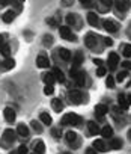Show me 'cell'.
Wrapping results in <instances>:
<instances>
[{"label": "cell", "mask_w": 131, "mask_h": 154, "mask_svg": "<svg viewBox=\"0 0 131 154\" xmlns=\"http://www.w3.org/2000/svg\"><path fill=\"white\" fill-rule=\"evenodd\" d=\"M82 122V118L76 113H67L62 118V124L63 125H79Z\"/></svg>", "instance_id": "1"}, {"label": "cell", "mask_w": 131, "mask_h": 154, "mask_svg": "<svg viewBox=\"0 0 131 154\" xmlns=\"http://www.w3.org/2000/svg\"><path fill=\"white\" fill-rule=\"evenodd\" d=\"M59 33H60V36H62L63 39H71V41L76 39V36L73 35V32H71V29H70L68 26H60V27H59Z\"/></svg>", "instance_id": "2"}, {"label": "cell", "mask_w": 131, "mask_h": 154, "mask_svg": "<svg viewBox=\"0 0 131 154\" xmlns=\"http://www.w3.org/2000/svg\"><path fill=\"white\" fill-rule=\"evenodd\" d=\"M68 95H70L71 103H74V104H80V103L83 101V95H82V92H80V91H77V89L71 91Z\"/></svg>", "instance_id": "3"}, {"label": "cell", "mask_w": 131, "mask_h": 154, "mask_svg": "<svg viewBox=\"0 0 131 154\" xmlns=\"http://www.w3.org/2000/svg\"><path fill=\"white\" fill-rule=\"evenodd\" d=\"M115 5H116V8H118V11H121V12H125V11H128L130 9V0H115Z\"/></svg>", "instance_id": "4"}, {"label": "cell", "mask_w": 131, "mask_h": 154, "mask_svg": "<svg viewBox=\"0 0 131 154\" xmlns=\"http://www.w3.org/2000/svg\"><path fill=\"white\" fill-rule=\"evenodd\" d=\"M36 65H38L39 68H48V66H50V60H48V57H47V56L39 54V56H38V59H36Z\"/></svg>", "instance_id": "5"}, {"label": "cell", "mask_w": 131, "mask_h": 154, "mask_svg": "<svg viewBox=\"0 0 131 154\" xmlns=\"http://www.w3.org/2000/svg\"><path fill=\"white\" fill-rule=\"evenodd\" d=\"M3 115H5V119H6L8 122H14V121H15V110H14L12 107H6V109L3 110Z\"/></svg>", "instance_id": "6"}, {"label": "cell", "mask_w": 131, "mask_h": 154, "mask_svg": "<svg viewBox=\"0 0 131 154\" xmlns=\"http://www.w3.org/2000/svg\"><path fill=\"white\" fill-rule=\"evenodd\" d=\"M103 26H104V29H106L107 32H110V33H115V32L118 30V26H116L112 20H104V21H103Z\"/></svg>", "instance_id": "7"}, {"label": "cell", "mask_w": 131, "mask_h": 154, "mask_svg": "<svg viewBox=\"0 0 131 154\" xmlns=\"http://www.w3.org/2000/svg\"><path fill=\"white\" fill-rule=\"evenodd\" d=\"M118 62H119L118 53H110L109 54V66H110V69H115L116 65H118Z\"/></svg>", "instance_id": "8"}, {"label": "cell", "mask_w": 131, "mask_h": 154, "mask_svg": "<svg viewBox=\"0 0 131 154\" xmlns=\"http://www.w3.org/2000/svg\"><path fill=\"white\" fill-rule=\"evenodd\" d=\"M85 44H86V47H89V48H95V45H97L95 35H94V33H88V35H86V39H85Z\"/></svg>", "instance_id": "9"}, {"label": "cell", "mask_w": 131, "mask_h": 154, "mask_svg": "<svg viewBox=\"0 0 131 154\" xmlns=\"http://www.w3.org/2000/svg\"><path fill=\"white\" fill-rule=\"evenodd\" d=\"M107 112H109V109H107L106 104H97V107H95V113H97L100 118H103Z\"/></svg>", "instance_id": "10"}, {"label": "cell", "mask_w": 131, "mask_h": 154, "mask_svg": "<svg viewBox=\"0 0 131 154\" xmlns=\"http://www.w3.org/2000/svg\"><path fill=\"white\" fill-rule=\"evenodd\" d=\"M82 62H83V54H82L80 51H77V53L74 54V57H73V65H74V68H79V66L82 65Z\"/></svg>", "instance_id": "11"}, {"label": "cell", "mask_w": 131, "mask_h": 154, "mask_svg": "<svg viewBox=\"0 0 131 154\" xmlns=\"http://www.w3.org/2000/svg\"><path fill=\"white\" fill-rule=\"evenodd\" d=\"M42 80H44L47 85H53V83H54V80H56V77H54V74H53V72H45V74L42 75Z\"/></svg>", "instance_id": "12"}, {"label": "cell", "mask_w": 131, "mask_h": 154, "mask_svg": "<svg viewBox=\"0 0 131 154\" xmlns=\"http://www.w3.org/2000/svg\"><path fill=\"white\" fill-rule=\"evenodd\" d=\"M109 145H110L112 149H121V146H122V140H121V139H116V137H112Z\"/></svg>", "instance_id": "13"}, {"label": "cell", "mask_w": 131, "mask_h": 154, "mask_svg": "<svg viewBox=\"0 0 131 154\" xmlns=\"http://www.w3.org/2000/svg\"><path fill=\"white\" fill-rule=\"evenodd\" d=\"M88 23L91 26H98V17H97L95 12H89L88 14Z\"/></svg>", "instance_id": "14"}, {"label": "cell", "mask_w": 131, "mask_h": 154, "mask_svg": "<svg viewBox=\"0 0 131 154\" xmlns=\"http://www.w3.org/2000/svg\"><path fill=\"white\" fill-rule=\"evenodd\" d=\"M88 128H89L91 134H98V133H100V127H98L97 122H94V121H89V122H88Z\"/></svg>", "instance_id": "15"}, {"label": "cell", "mask_w": 131, "mask_h": 154, "mask_svg": "<svg viewBox=\"0 0 131 154\" xmlns=\"http://www.w3.org/2000/svg\"><path fill=\"white\" fill-rule=\"evenodd\" d=\"M44 152H45V145H44V142H41V140L35 142V154H44Z\"/></svg>", "instance_id": "16"}, {"label": "cell", "mask_w": 131, "mask_h": 154, "mask_svg": "<svg viewBox=\"0 0 131 154\" xmlns=\"http://www.w3.org/2000/svg\"><path fill=\"white\" fill-rule=\"evenodd\" d=\"M59 54L63 60H70L71 59V51L68 48H59Z\"/></svg>", "instance_id": "17"}, {"label": "cell", "mask_w": 131, "mask_h": 154, "mask_svg": "<svg viewBox=\"0 0 131 154\" xmlns=\"http://www.w3.org/2000/svg\"><path fill=\"white\" fill-rule=\"evenodd\" d=\"M51 106H53V109H54L56 112H60V110H63V103H62L59 98H54V100L51 101Z\"/></svg>", "instance_id": "18"}, {"label": "cell", "mask_w": 131, "mask_h": 154, "mask_svg": "<svg viewBox=\"0 0 131 154\" xmlns=\"http://www.w3.org/2000/svg\"><path fill=\"white\" fill-rule=\"evenodd\" d=\"M94 148H97L100 152H104V151H107V149H106V143H104L101 139H97V140L94 142Z\"/></svg>", "instance_id": "19"}, {"label": "cell", "mask_w": 131, "mask_h": 154, "mask_svg": "<svg viewBox=\"0 0 131 154\" xmlns=\"http://www.w3.org/2000/svg\"><path fill=\"white\" fill-rule=\"evenodd\" d=\"M53 74H54V77H56V80H59L60 83H63V82H65V75H63V72H62L59 68H54Z\"/></svg>", "instance_id": "20"}, {"label": "cell", "mask_w": 131, "mask_h": 154, "mask_svg": "<svg viewBox=\"0 0 131 154\" xmlns=\"http://www.w3.org/2000/svg\"><path fill=\"white\" fill-rule=\"evenodd\" d=\"M101 134H103V137H112V136H113V128H112L110 125H106V127L101 130Z\"/></svg>", "instance_id": "21"}, {"label": "cell", "mask_w": 131, "mask_h": 154, "mask_svg": "<svg viewBox=\"0 0 131 154\" xmlns=\"http://www.w3.org/2000/svg\"><path fill=\"white\" fill-rule=\"evenodd\" d=\"M14 17H15V14H14L12 11H8V12H5V14L2 15V18H3L5 23H11V21L14 20Z\"/></svg>", "instance_id": "22"}, {"label": "cell", "mask_w": 131, "mask_h": 154, "mask_svg": "<svg viewBox=\"0 0 131 154\" xmlns=\"http://www.w3.org/2000/svg\"><path fill=\"white\" fill-rule=\"evenodd\" d=\"M39 119H41L45 125H50V124H51V116H50L48 113H45V112H42V113L39 115Z\"/></svg>", "instance_id": "23"}, {"label": "cell", "mask_w": 131, "mask_h": 154, "mask_svg": "<svg viewBox=\"0 0 131 154\" xmlns=\"http://www.w3.org/2000/svg\"><path fill=\"white\" fill-rule=\"evenodd\" d=\"M17 131H18L20 136H27V134H29V128H27V125H24V124H20V125L17 127Z\"/></svg>", "instance_id": "24"}, {"label": "cell", "mask_w": 131, "mask_h": 154, "mask_svg": "<svg viewBox=\"0 0 131 154\" xmlns=\"http://www.w3.org/2000/svg\"><path fill=\"white\" fill-rule=\"evenodd\" d=\"M3 137H5L8 142H14V140H15V133H14L12 130H6V131L3 133Z\"/></svg>", "instance_id": "25"}, {"label": "cell", "mask_w": 131, "mask_h": 154, "mask_svg": "<svg viewBox=\"0 0 131 154\" xmlns=\"http://www.w3.org/2000/svg\"><path fill=\"white\" fill-rule=\"evenodd\" d=\"M118 100H119V106H121L122 109H128L130 104H128V101H127V98H125L124 94H119V98H118Z\"/></svg>", "instance_id": "26"}, {"label": "cell", "mask_w": 131, "mask_h": 154, "mask_svg": "<svg viewBox=\"0 0 131 154\" xmlns=\"http://www.w3.org/2000/svg\"><path fill=\"white\" fill-rule=\"evenodd\" d=\"M67 140H68V143H74L76 140H77V133L76 131H68L67 133Z\"/></svg>", "instance_id": "27"}, {"label": "cell", "mask_w": 131, "mask_h": 154, "mask_svg": "<svg viewBox=\"0 0 131 154\" xmlns=\"http://www.w3.org/2000/svg\"><path fill=\"white\" fill-rule=\"evenodd\" d=\"M3 65H5V68H6V69H11V68H14L15 62H14V59H8V60H5V62H3Z\"/></svg>", "instance_id": "28"}, {"label": "cell", "mask_w": 131, "mask_h": 154, "mask_svg": "<svg viewBox=\"0 0 131 154\" xmlns=\"http://www.w3.org/2000/svg\"><path fill=\"white\" fill-rule=\"evenodd\" d=\"M125 57H130L131 56V45L130 44H127V45H124V53H122Z\"/></svg>", "instance_id": "29"}, {"label": "cell", "mask_w": 131, "mask_h": 154, "mask_svg": "<svg viewBox=\"0 0 131 154\" xmlns=\"http://www.w3.org/2000/svg\"><path fill=\"white\" fill-rule=\"evenodd\" d=\"M53 92H54V88H53L51 85H47L45 89H44V94H45V95H53Z\"/></svg>", "instance_id": "30"}, {"label": "cell", "mask_w": 131, "mask_h": 154, "mask_svg": "<svg viewBox=\"0 0 131 154\" xmlns=\"http://www.w3.org/2000/svg\"><path fill=\"white\" fill-rule=\"evenodd\" d=\"M0 50H2V54L3 56H9V53H11V50H9V45H2V48H0Z\"/></svg>", "instance_id": "31"}, {"label": "cell", "mask_w": 131, "mask_h": 154, "mask_svg": "<svg viewBox=\"0 0 131 154\" xmlns=\"http://www.w3.org/2000/svg\"><path fill=\"white\" fill-rule=\"evenodd\" d=\"M51 42H53V36L51 35H45L44 36V44L45 45H51Z\"/></svg>", "instance_id": "32"}, {"label": "cell", "mask_w": 131, "mask_h": 154, "mask_svg": "<svg viewBox=\"0 0 131 154\" xmlns=\"http://www.w3.org/2000/svg\"><path fill=\"white\" fill-rule=\"evenodd\" d=\"M106 72H107V69H106L104 66H100V68L97 69V75H100V77H103V75H106Z\"/></svg>", "instance_id": "33"}, {"label": "cell", "mask_w": 131, "mask_h": 154, "mask_svg": "<svg viewBox=\"0 0 131 154\" xmlns=\"http://www.w3.org/2000/svg\"><path fill=\"white\" fill-rule=\"evenodd\" d=\"M67 21H68V24H74L76 23V15H73V14L67 15Z\"/></svg>", "instance_id": "34"}, {"label": "cell", "mask_w": 131, "mask_h": 154, "mask_svg": "<svg viewBox=\"0 0 131 154\" xmlns=\"http://www.w3.org/2000/svg\"><path fill=\"white\" fill-rule=\"evenodd\" d=\"M106 83H107L109 88H113V86H115V80H113V77H112V75L107 77V82H106Z\"/></svg>", "instance_id": "35"}, {"label": "cell", "mask_w": 131, "mask_h": 154, "mask_svg": "<svg viewBox=\"0 0 131 154\" xmlns=\"http://www.w3.org/2000/svg\"><path fill=\"white\" fill-rule=\"evenodd\" d=\"M80 3L83 6H92L94 5V0H80Z\"/></svg>", "instance_id": "36"}, {"label": "cell", "mask_w": 131, "mask_h": 154, "mask_svg": "<svg viewBox=\"0 0 131 154\" xmlns=\"http://www.w3.org/2000/svg\"><path fill=\"white\" fill-rule=\"evenodd\" d=\"M32 125H33V128H35L38 133H41V131H42V127H39V124H38L36 121H32Z\"/></svg>", "instance_id": "37"}, {"label": "cell", "mask_w": 131, "mask_h": 154, "mask_svg": "<svg viewBox=\"0 0 131 154\" xmlns=\"http://www.w3.org/2000/svg\"><path fill=\"white\" fill-rule=\"evenodd\" d=\"M18 154H27V146L26 145H21L18 148Z\"/></svg>", "instance_id": "38"}, {"label": "cell", "mask_w": 131, "mask_h": 154, "mask_svg": "<svg viewBox=\"0 0 131 154\" xmlns=\"http://www.w3.org/2000/svg\"><path fill=\"white\" fill-rule=\"evenodd\" d=\"M101 2H103V5H106L107 8H110V6L113 5V0H101Z\"/></svg>", "instance_id": "39"}, {"label": "cell", "mask_w": 131, "mask_h": 154, "mask_svg": "<svg viewBox=\"0 0 131 154\" xmlns=\"http://www.w3.org/2000/svg\"><path fill=\"white\" fill-rule=\"evenodd\" d=\"M125 77H127V72L124 71V72H119V75H118V80L121 82V80H124L125 79Z\"/></svg>", "instance_id": "40"}, {"label": "cell", "mask_w": 131, "mask_h": 154, "mask_svg": "<svg viewBox=\"0 0 131 154\" xmlns=\"http://www.w3.org/2000/svg\"><path fill=\"white\" fill-rule=\"evenodd\" d=\"M53 136H54V137H60V130H59V128H54V130H53Z\"/></svg>", "instance_id": "41"}, {"label": "cell", "mask_w": 131, "mask_h": 154, "mask_svg": "<svg viewBox=\"0 0 131 154\" xmlns=\"http://www.w3.org/2000/svg\"><path fill=\"white\" fill-rule=\"evenodd\" d=\"M86 154H98V152H97V149H94V148H88V149H86Z\"/></svg>", "instance_id": "42"}, {"label": "cell", "mask_w": 131, "mask_h": 154, "mask_svg": "<svg viewBox=\"0 0 131 154\" xmlns=\"http://www.w3.org/2000/svg\"><path fill=\"white\" fill-rule=\"evenodd\" d=\"M73 2H74V0H63V5H65V6H71Z\"/></svg>", "instance_id": "43"}, {"label": "cell", "mask_w": 131, "mask_h": 154, "mask_svg": "<svg viewBox=\"0 0 131 154\" xmlns=\"http://www.w3.org/2000/svg\"><path fill=\"white\" fill-rule=\"evenodd\" d=\"M104 41H106V45H112L113 44V39H110V38H106Z\"/></svg>", "instance_id": "44"}, {"label": "cell", "mask_w": 131, "mask_h": 154, "mask_svg": "<svg viewBox=\"0 0 131 154\" xmlns=\"http://www.w3.org/2000/svg\"><path fill=\"white\" fill-rule=\"evenodd\" d=\"M3 39H5V36L0 35V48H2V45H5V41H3Z\"/></svg>", "instance_id": "45"}, {"label": "cell", "mask_w": 131, "mask_h": 154, "mask_svg": "<svg viewBox=\"0 0 131 154\" xmlns=\"http://www.w3.org/2000/svg\"><path fill=\"white\" fill-rule=\"evenodd\" d=\"M122 65H124L125 68H128V69H131V63H130V62H124Z\"/></svg>", "instance_id": "46"}, {"label": "cell", "mask_w": 131, "mask_h": 154, "mask_svg": "<svg viewBox=\"0 0 131 154\" xmlns=\"http://www.w3.org/2000/svg\"><path fill=\"white\" fill-rule=\"evenodd\" d=\"M94 62H95L97 65H101V63H103V60H101V59H94Z\"/></svg>", "instance_id": "47"}, {"label": "cell", "mask_w": 131, "mask_h": 154, "mask_svg": "<svg viewBox=\"0 0 131 154\" xmlns=\"http://www.w3.org/2000/svg\"><path fill=\"white\" fill-rule=\"evenodd\" d=\"M127 101H128V104H131V95H128V98H127Z\"/></svg>", "instance_id": "48"}, {"label": "cell", "mask_w": 131, "mask_h": 154, "mask_svg": "<svg viewBox=\"0 0 131 154\" xmlns=\"http://www.w3.org/2000/svg\"><path fill=\"white\" fill-rule=\"evenodd\" d=\"M128 137H130V140H131V130L128 131Z\"/></svg>", "instance_id": "49"}, {"label": "cell", "mask_w": 131, "mask_h": 154, "mask_svg": "<svg viewBox=\"0 0 131 154\" xmlns=\"http://www.w3.org/2000/svg\"><path fill=\"white\" fill-rule=\"evenodd\" d=\"M63 154H70V152H63Z\"/></svg>", "instance_id": "50"}]
</instances>
